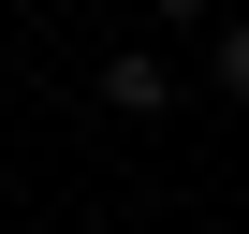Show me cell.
<instances>
[{
  "label": "cell",
  "instance_id": "cell-1",
  "mask_svg": "<svg viewBox=\"0 0 249 234\" xmlns=\"http://www.w3.org/2000/svg\"><path fill=\"white\" fill-rule=\"evenodd\" d=\"M161 102H176V59H147V44L103 59V117H161Z\"/></svg>",
  "mask_w": 249,
  "mask_h": 234
},
{
  "label": "cell",
  "instance_id": "cell-2",
  "mask_svg": "<svg viewBox=\"0 0 249 234\" xmlns=\"http://www.w3.org/2000/svg\"><path fill=\"white\" fill-rule=\"evenodd\" d=\"M205 88H220V102L249 117V15H220V44H205Z\"/></svg>",
  "mask_w": 249,
  "mask_h": 234
},
{
  "label": "cell",
  "instance_id": "cell-3",
  "mask_svg": "<svg viewBox=\"0 0 249 234\" xmlns=\"http://www.w3.org/2000/svg\"><path fill=\"white\" fill-rule=\"evenodd\" d=\"M147 15H161V30H191V15H220V0H147Z\"/></svg>",
  "mask_w": 249,
  "mask_h": 234
}]
</instances>
